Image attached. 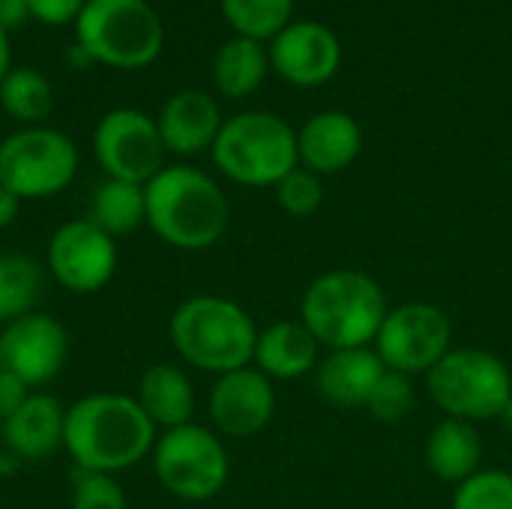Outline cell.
<instances>
[{
    "label": "cell",
    "mask_w": 512,
    "mask_h": 509,
    "mask_svg": "<svg viewBox=\"0 0 512 509\" xmlns=\"http://www.w3.org/2000/svg\"><path fill=\"white\" fill-rule=\"evenodd\" d=\"M360 150H363V129L345 111H318L297 132L300 165L318 177H330L351 168Z\"/></svg>",
    "instance_id": "16"
},
{
    "label": "cell",
    "mask_w": 512,
    "mask_h": 509,
    "mask_svg": "<svg viewBox=\"0 0 512 509\" xmlns=\"http://www.w3.org/2000/svg\"><path fill=\"white\" fill-rule=\"evenodd\" d=\"M222 123L225 120L216 99L204 90L174 93L156 117L165 150L177 156H195L201 150H210Z\"/></svg>",
    "instance_id": "17"
},
{
    "label": "cell",
    "mask_w": 512,
    "mask_h": 509,
    "mask_svg": "<svg viewBox=\"0 0 512 509\" xmlns=\"http://www.w3.org/2000/svg\"><path fill=\"white\" fill-rule=\"evenodd\" d=\"M483 438L474 423L444 417L426 438V465L444 483H465L480 471Z\"/></svg>",
    "instance_id": "22"
},
{
    "label": "cell",
    "mask_w": 512,
    "mask_h": 509,
    "mask_svg": "<svg viewBox=\"0 0 512 509\" xmlns=\"http://www.w3.org/2000/svg\"><path fill=\"white\" fill-rule=\"evenodd\" d=\"M93 225H99L105 234L126 237L138 231L147 222V204H144V186L126 183V180H105L93 201H90V216Z\"/></svg>",
    "instance_id": "24"
},
{
    "label": "cell",
    "mask_w": 512,
    "mask_h": 509,
    "mask_svg": "<svg viewBox=\"0 0 512 509\" xmlns=\"http://www.w3.org/2000/svg\"><path fill=\"white\" fill-rule=\"evenodd\" d=\"M27 396H30V387L12 372L0 369V426L27 402Z\"/></svg>",
    "instance_id": "33"
},
{
    "label": "cell",
    "mask_w": 512,
    "mask_h": 509,
    "mask_svg": "<svg viewBox=\"0 0 512 509\" xmlns=\"http://www.w3.org/2000/svg\"><path fill=\"white\" fill-rule=\"evenodd\" d=\"M450 509H512V474L501 468H480L456 486Z\"/></svg>",
    "instance_id": "28"
},
{
    "label": "cell",
    "mask_w": 512,
    "mask_h": 509,
    "mask_svg": "<svg viewBox=\"0 0 512 509\" xmlns=\"http://www.w3.org/2000/svg\"><path fill=\"white\" fill-rule=\"evenodd\" d=\"M18 210H21V198L0 183V231H6L18 219Z\"/></svg>",
    "instance_id": "35"
},
{
    "label": "cell",
    "mask_w": 512,
    "mask_h": 509,
    "mask_svg": "<svg viewBox=\"0 0 512 509\" xmlns=\"http://www.w3.org/2000/svg\"><path fill=\"white\" fill-rule=\"evenodd\" d=\"M93 153L111 180L147 186L165 168V144L153 117L138 108L108 111L93 132Z\"/></svg>",
    "instance_id": "11"
},
{
    "label": "cell",
    "mask_w": 512,
    "mask_h": 509,
    "mask_svg": "<svg viewBox=\"0 0 512 509\" xmlns=\"http://www.w3.org/2000/svg\"><path fill=\"white\" fill-rule=\"evenodd\" d=\"M0 105L9 117L36 126L51 114L54 93L48 78L36 69H9V75L0 81Z\"/></svg>",
    "instance_id": "26"
},
{
    "label": "cell",
    "mask_w": 512,
    "mask_h": 509,
    "mask_svg": "<svg viewBox=\"0 0 512 509\" xmlns=\"http://www.w3.org/2000/svg\"><path fill=\"white\" fill-rule=\"evenodd\" d=\"M207 408L219 435L252 438L270 426L276 414V390L264 372H258L255 366H243L216 378Z\"/></svg>",
    "instance_id": "14"
},
{
    "label": "cell",
    "mask_w": 512,
    "mask_h": 509,
    "mask_svg": "<svg viewBox=\"0 0 512 509\" xmlns=\"http://www.w3.org/2000/svg\"><path fill=\"white\" fill-rule=\"evenodd\" d=\"M153 474L180 501L216 498L231 474L228 450L216 432L198 423L168 429L153 447Z\"/></svg>",
    "instance_id": "8"
},
{
    "label": "cell",
    "mask_w": 512,
    "mask_h": 509,
    "mask_svg": "<svg viewBox=\"0 0 512 509\" xmlns=\"http://www.w3.org/2000/svg\"><path fill=\"white\" fill-rule=\"evenodd\" d=\"M426 390L444 417L477 426L498 420L512 402V372L492 351L453 348L426 375Z\"/></svg>",
    "instance_id": "7"
},
{
    "label": "cell",
    "mask_w": 512,
    "mask_h": 509,
    "mask_svg": "<svg viewBox=\"0 0 512 509\" xmlns=\"http://www.w3.org/2000/svg\"><path fill=\"white\" fill-rule=\"evenodd\" d=\"M267 69L270 51L264 48V42L234 36L213 57V84L228 99H246L264 84Z\"/></svg>",
    "instance_id": "23"
},
{
    "label": "cell",
    "mask_w": 512,
    "mask_h": 509,
    "mask_svg": "<svg viewBox=\"0 0 512 509\" xmlns=\"http://www.w3.org/2000/svg\"><path fill=\"white\" fill-rule=\"evenodd\" d=\"M159 429L135 396L90 393L66 408L63 447L81 471L120 474L147 459Z\"/></svg>",
    "instance_id": "1"
},
{
    "label": "cell",
    "mask_w": 512,
    "mask_h": 509,
    "mask_svg": "<svg viewBox=\"0 0 512 509\" xmlns=\"http://www.w3.org/2000/svg\"><path fill=\"white\" fill-rule=\"evenodd\" d=\"M135 399L162 432L192 423L195 387L192 378L174 363H153L150 369H144Z\"/></svg>",
    "instance_id": "21"
},
{
    "label": "cell",
    "mask_w": 512,
    "mask_h": 509,
    "mask_svg": "<svg viewBox=\"0 0 512 509\" xmlns=\"http://www.w3.org/2000/svg\"><path fill=\"white\" fill-rule=\"evenodd\" d=\"M144 204L150 231L180 252L213 249L231 219L222 186L192 165H165L144 186Z\"/></svg>",
    "instance_id": "2"
},
{
    "label": "cell",
    "mask_w": 512,
    "mask_h": 509,
    "mask_svg": "<svg viewBox=\"0 0 512 509\" xmlns=\"http://www.w3.org/2000/svg\"><path fill=\"white\" fill-rule=\"evenodd\" d=\"M168 336L183 363L219 378L252 363L258 327L240 303L216 294H195L174 309Z\"/></svg>",
    "instance_id": "4"
},
{
    "label": "cell",
    "mask_w": 512,
    "mask_h": 509,
    "mask_svg": "<svg viewBox=\"0 0 512 509\" xmlns=\"http://www.w3.org/2000/svg\"><path fill=\"white\" fill-rule=\"evenodd\" d=\"M72 509H126V492L111 474L78 468L72 483Z\"/></svg>",
    "instance_id": "31"
},
{
    "label": "cell",
    "mask_w": 512,
    "mask_h": 509,
    "mask_svg": "<svg viewBox=\"0 0 512 509\" xmlns=\"http://www.w3.org/2000/svg\"><path fill=\"white\" fill-rule=\"evenodd\" d=\"M30 18V6L27 0H0V27L9 33L15 27H21Z\"/></svg>",
    "instance_id": "34"
},
{
    "label": "cell",
    "mask_w": 512,
    "mask_h": 509,
    "mask_svg": "<svg viewBox=\"0 0 512 509\" xmlns=\"http://www.w3.org/2000/svg\"><path fill=\"white\" fill-rule=\"evenodd\" d=\"M213 165L234 183L267 189L300 165L297 132L270 111H243L222 123L213 141Z\"/></svg>",
    "instance_id": "5"
},
{
    "label": "cell",
    "mask_w": 512,
    "mask_h": 509,
    "mask_svg": "<svg viewBox=\"0 0 512 509\" xmlns=\"http://www.w3.org/2000/svg\"><path fill=\"white\" fill-rule=\"evenodd\" d=\"M387 366L381 363L375 348H345V351H330L321 357L315 369V387L324 402L342 411H357L366 408L375 384Z\"/></svg>",
    "instance_id": "18"
},
{
    "label": "cell",
    "mask_w": 512,
    "mask_h": 509,
    "mask_svg": "<svg viewBox=\"0 0 512 509\" xmlns=\"http://www.w3.org/2000/svg\"><path fill=\"white\" fill-rule=\"evenodd\" d=\"M372 348L393 372L429 375L453 351V324L435 303H402L387 312Z\"/></svg>",
    "instance_id": "10"
},
{
    "label": "cell",
    "mask_w": 512,
    "mask_h": 509,
    "mask_svg": "<svg viewBox=\"0 0 512 509\" xmlns=\"http://www.w3.org/2000/svg\"><path fill=\"white\" fill-rule=\"evenodd\" d=\"M9 60H12V48H9V33L0 27V81L9 75Z\"/></svg>",
    "instance_id": "36"
},
{
    "label": "cell",
    "mask_w": 512,
    "mask_h": 509,
    "mask_svg": "<svg viewBox=\"0 0 512 509\" xmlns=\"http://www.w3.org/2000/svg\"><path fill=\"white\" fill-rule=\"evenodd\" d=\"M252 363L270 381H297L318 369L321 345L303 321H276L258 330Z\"/></svg>",
    "instance_id": "20"
},
{
    "label": "cell",
    "mask_w": 512,
    "mask_h": 509,
    "mask_svg": "<svg viewBox=\"0 0 512 509\" xmlns=\"http://www.w3.org/2000/svg\"><path fill=\"white\" fill-rule=\"evenodd\" d=\"M225 21L237 36L264 42L291 24L294 0H219Z\"/></svg>",
    "instance_id": "27"
},
{
    "label": "cell",
    "mask_w": 512,
    "mask_h": 509,
    "mask_svg": "<svg viewBox=\"0 0 512 509\" xmlns=\"http://www.w3.org/2000/svg\"><path fill=\"white\" fill-rule=\"evenodd\" d=\"M270 66L294 87H321L342 66V42L321 21H291L270 39Z\"/></svg>",
    "instance_id": "15"
},
{
    "label": "cell",
    "mask_w": 512,
    "mask_h": 509,
    "mask_svg": "<svg viewBox=\"0 0 512 509\" xmlns=\"http://www.w3.org/2000/svg\"><path fill=\"white\" fill-rule=\"evenodd\" d=\"M78 174V147L51 126H27L0 141V183L21 201L60 195Z\"/></svg>",
    "instance_id": "9"
},
{
    "label": "cell",
    "mask_w": 512,
    "mask_h": 509,
    "mask_svg": "<svg viewBox=\"0 0 512 509\" xmlns=\"http://www.w3.org/2000/svg\"><path fill=\"white\" fill-rule=\"evenodd\" d=\"M84 3H87V0H27L30 18H36V21H42V24H51V27L78 21Z\"/></svg>",
    "instance_id": "32"
},
{
    "label": "cell",
    "mask_w": 512,
    "mask_h": 509,
    "mask_svg": "<svg viewBox=\"0 0 512 509\" xmlns=\"http://www.w3.org/2000/svg\"><path fill=\"white\" fill-rule=\"evenodd\" d=\"M69 360L66 327L45 315L30 312L0 330V369L21 378L27 387L54 381Z\"/></svg>",
    "instance_id": "13"
},
{
    "label": "cell",
    "mask_w": 512,
    "mask_h": 509,
    "mask_svg": "<svg viewBox=\"0 0 512 509\" xmlns=\"http://www.w3.org/2000/svg\"><path fill=\"white\" fill-rule=\"evenodd\" d=\"M18 462H21V459H15L12 453H3V456H0V474H12V468H15Z\"/></svg>",
    "instance_id": "37"
},
{
    "label": "cell",
    "mask_w": 512,
    "mask_h": 509,
    "mask_svg": "<svg viewBox=\"0 0 512 509\" xmlns=\"http://www.w3.org/2000/svg\"><path fill=\"white\" fill-rule=\"evenodd\" d=\"M498 423H504V429H510L512 432V402L504 408V414L498 417Z\"/></svg>",
    "instance_id": "38"
},
{
    "label": "cell",
    "mask_w": 512,
    "mask_h": 509,
    "mask_svg": "<svg viewBox=\"0 0 512 509\" xmlns=\"http://www.w3.org/2000/svg\"><path fill=\"white\" fill-rule=\"evenodd\" d=\"M414 405H417L414 378L387 369L381 375V381L375 384V390L366 402V411L381 423H402L414 411Z\"/></svg>",
    "instance_id": "29"
},
{
    "label": "cell",
    "mask_w": 512,
    "mask_h": 509,
    "mask_svg": "<svg viewBox=\"0 0 512 509\" xmlns=\"http://www.w3.org/2000/svg\"><path fill=\"white\" fill-rule=\"evenodd\" d=\"M42 291V267L27 255H0V324L33 312Z\"/></svg>",
    "instance_id": "25"
},
{
    "label": "cell",
    "mask_w": 512,
    "mask_h": 509,
    "mask_svg": "<svg viewBox=\"0 0 512 509\" xmlns=\"http://www.w3.org/2000/svg\"><path fill=\"white\" fill-rule=\"evenodd\" d=\"M66 408L48 393H30L27 402L3 423V444L15 459H48L63 447Z\"/></svg>",
    "instance_id": "19"
},
{
    "label": "cell",
    "mask_w": 512,
    "mask_h": 509,
    "mask_svg": "<svg viewBox=\"0 0 512 509\" xmlns=\"http://www.w3.org/2000/svg\"><path fill=\"white\" fill-rule=\"evenodd\" d=\"M276 201L288 216L309 219L324 204V177H318V174L306 171L303 165H297L291 174H285L276 183Z\"/></svg>",
    "instance_id": "30"
},
{
    "label": "cell",
    "mask_w": 512,
    "mask_h": 509,
    "mask_svg": "<svg viewBox=\"0 0 512 509\" xmlns=\"http://www.w3.org/2000/svg\"><path fill=\"white\" fill-rule=\"evenodd\" d=\"M90 60L114 69H144L162 51V21L147 0H87L75 21Z\"/></svg>",
    "instance_id": "6"
},
{
    "label": "cell",
    "mask_w": 512,
    "mask_h": 509,
    "mask_svg": "<svg viewBox=\"0 0 512 509\" xmlns=\"http://www.w3.org/2000/svg\"><path fill=\"white\" fill-rule=\"evenodd\" d=\"M390 312L378 279L339 267L309 282L300 300V321L327 351L372 348Z\"/></svg>",
    "instance_id": "3"
},
{
    "label": "cell",
    "mask_w": 512,
    "mask_h": 509,
    "mask_svg": "<svg viewBox=\"0 0 512 509\" xmlns=\"http://www.w3.org/2000/svg\"><path fill=\"white\" fill-rule=\"evenodd\" d=\"M117 240L90 219L63 222L48 240V273L69 294H96L117 273Z\"/></svg>",
    "instance_id": "12"
}]
</instances>
